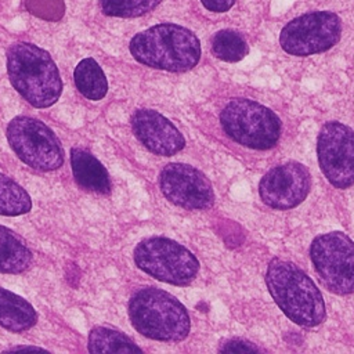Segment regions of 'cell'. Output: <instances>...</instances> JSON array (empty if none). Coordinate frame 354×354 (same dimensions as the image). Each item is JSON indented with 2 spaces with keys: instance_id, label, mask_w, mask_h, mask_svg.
Masks as SVG:
<instances>
[{
  "instance_id": "1",
  "label": "cell",
  "mask_w": 354,
  "mask_h": 354,
  "mask_svg": "<svg viewBox=\"0 0 354 354\" xmlns=\"http://www.w3.org/2000/svg\"><path fill=\"white\" fill-rule=\"evenodd\" d=\"M266 285L277 306L295 324L315 326L325 319V303L313 279L292 261L272 259Z\"/></svg>"
},
{
  "instance_id": "2",
  "label": "cell",
  "mask_w": 354,
  "mask_h": 354,
  "mask_svg": "<svg viewBox=\"0 0 354 354\" xmlns=\"http://www.w3.org/2000/svg\"><path fill=\"white\" fill-rule=\"evenodd\" d=\"M7 72L14 88L35 108H47L61 95L62 80L55 62L32 43L17 41L8 48Z\"/></svg>"
},
{
  "instance_id": "3",
  "label": "cell",
  "mask_w": 354,
  "mask_h": 354,
  "mask_svg": "<svg viewBox=\"0 0 354 354\" xmlns=\"http://www.w3.org/2000/svg\"><path fill=\"white\" fill-rule=\"evenodd\" d=\"M129 48L138 62L169 72H185L201 58L198 37L176 24H159L137 33Z\"/></svg>"
},
{
  "instance_id": "4",
  "label": "cell",
  "mask_w": 354,
  "mask_h": 354,
  "mask_svg": "<svg viewBox=\"0 0 354 354\" xmlns=\"http://www.w3.org/2000/svg\"><path fill=\"white\" fill-rule=\"evenodd\" d=\"M129 317L136 330L153 340L178 342L191 328L185 307L158 288L137 290L129 303Z\"/></svg>"
},
{
  "instance_id": "5",
  "label": "cell",
  "mask_w": 354,
  "mask_h": 354,
  "mask_svg": "<svg viewBox=\"0 0 354 354\" xmlns=\"http://www.w3.org/2000/svg\"><path fill=\"white\" fill-rule=\"evenodd\" d=\"M220 122L227 136L252 149H270L281 136L279 118L249 98L231 100L221 111Z\"/></svg>"
},
{
  "instance_id": "6",
  "label": "cell",
  "mask_w": 354,
  "mask_h": 354,
  "mask_svg": "<svg viewBox=\"0 0 354 354\" xmlns=\"http://www.w3.org/2000/svg\"><path fill=\"white\" fill-rule=\"evenodd\" d=\"M134 261L151 277L173 285H187L198 274V259L183 245L160 236L141 241L134 249Z\"/></svg>"
},
{
  "instance_id": "7",
  "label": "cell",
  "mask_w": 354,
  "mask_h": 354,
  "mask_svg": "<svg viewBox=\"0 0 354 354\" xmlns=\"http://www.w3.org/2000/svg\"><path fill=\"white\" fill-rule=\"evenodd\" d=\"M310 257L324 285L337 295L354 293V242L342 231L318 235Z\"/></svg>"
},
{
  "instance_id": "8",
  "label": "cell",
  "mask_w": 354,
  "mask_h": 354,
  "mask_svg": "<svg viewBox=\"0 0 354 354\" xmlns=\"http://www.w3.org/2000/svg\"><path fill=\"white\" fill-rule=\"evenodd\" d=\"M7 140L17 156L33 169L50 171L64 162V151L58 138L39 119L14 118L7 126Z\"/></svg>"
},
{
  "instance_id": "9",
  "label": "cell",
  "mask_w": 354,
  "mask_h": 354,
  "mask_svg": "<svg viewBox=\"0 0 354 354\" xmlns=\"http://www.w3.org/2000/svg\"><path fill=\"white\" fill-rule=\"evenodd\" d=\"M342 35V21L330 11H314L296 17L279 33L282 50L306 57L333 47Z\"/></svg>"
},
{
  "instance_id": "10",
  "label": "cell",
  "mask_w": 354,
  "mask_h": 354,
  "mask_svg": "<svg viewBox=\"0 0 354 354\" xmlns=\"http://www.w3.org/2000/svg\"><path fill=\"white\" fill-rule=\"evenodd\" d=\"M319 167L326 180L344 189L354 184V130L332 120L324 123L317 140Z\"/></svg>"
},
{
  "instance_id": "11",
  "label": "cell",
  "mask_w": 354,
  "mask_h": 354,
  "mask_svg": "<svg viewBox=\"0 0 354 354\" xmlns=\"http://www.w3.org/2000/svg\"><path fill=\"white\" fill-rule=\"evenodd\" d=\"M162 194L174 205L188 209H207L214 202V192L207 177L184 163H170L159 174Z\"/></svg>"
},
{
  "instance_id": "12",
  "label": "cell",
  "mask_w": 354,
  "mask_h": 354,
  "mask_svg": "<svg viewBox=\"0 0 354 354\" xmlns=\"http://www.w3.org/2000/svg\"><path fill=\"white\" fill-rule=\"evenodd\" d=\"M311 176L299 162H288L272 167L259 183L261 201L277 210H286L300 205L310 192Z\"/></svg>"
},
{
  "instance_id": "13",
  "label": "cell",
  "mask_w": 354,
  "mask_h": 354,
  "mask_svg": "<svg viewBox=\"0 0 354 354\" xmlns=\"http://www.w3.org/2000/svg\"><path fill=\"white\" fill-rule=\"evenodd\" d=\"M131 126L141 144L156 155L170 156L185 145V140L177 127L153 109L136 111L131 118Z\"/></svg>"
},
{
  "instance_id": "14",
  "label": "cell",
  "mask_w": 354,
  "mask_h": 354,
  "mask_svg": "<svg viewBox=\"0 0 354 354\" xmlns=\"http://www.w3.org/2000/svg\"><path fill=\"white\" fill-rule=\"evenodd\" d=\"M71 166L76 183L88 191L108 194L111 191L109 176L102 163L82 148L71 151Z\"/></svg>"
},
{
  "instance_id": "15",
  "label": "cell",
  "mask_w": 354,
  "mask_h": 354,
  "mask_svg": "<svg viewBox=\"0 0 354 354\" xmlns=\"http://www.w3.org/2000/svg\"><path fill=\"white\" fill-rule=\"evenodd\" d=\"M35 308L21 296L0 288V326L11 332H24L36 324Z\"/></svg>"
},
{
  "instance_id": "16",
  "label": "cell",
  "mask_w": 354,
  "mask_h": 354,
  "mask_svg": "<svg viewBox=\"0 0 354 354\" xmlns=\"http://www.w3.org/2000/svg\"><path fill=\"white\" fill-rule=\"evenodd\" d=\"M32 261L30 250L10 230L0 225V272L18 274Z\"/></svg>"
},
{
  "instance_id": "17",
  "label": "cell",
  "mask_w": 354,
  "mask_h": 354,
  "mask_svg": "<svg viewBox=\"0 0 354 354\" xmlns=\"http://www.w3.org/2000/svg\"><path fill=\"white\" fill-rule=\"evenodd\" d=\"M75 83L77 90L88 100L98 101L108 91V82L101 66L93 58L82 59L75 68Z\"/></svg>"
},
{
  "instance_id": "18",
  "label": "cell",
  "mask_w": 354,
  "mask_h": 354,
  "mask_svg": "<svg viewBox=\"0 0 354 354\" xmlns=\"http://www.w3.org/2000/svg\"><path fill=\"white\" fill-rule=\"evenodd\" d=\"M88 351L90 353H141L142 350L136 346L126 335L119 330L105 328V326H95L91 329L88 335Z\"/></svg>"
},
{
  "instance_id": "19",
  "label": "cell",
  "mask_w": 354,
  "mask_h": 354,
  "mask_svg": "<svg viewBox=\"0 0 354 354\" xmlns=\"http://www.w3.org/2000/svg\"><path fill=\"white\" fill-rule=\"evenodd\" d=\"M32 207V201L28 192L14 180L0 173V214L19 216L28 213Z\"/></svg>"
},
{
  "instance_id": "20",
  "label": "cell",
  "mask_w": 354,
  "mask_h": 354,
  "mask_svg": "<svg viewBox=\"0 0 354 354\" xmlns=\"http://www.w3.org/2000/svg\"><path fill=\"white\" fill-rule=\"evenodd\" d=\"M213 54L225 62H238L249 51L243 36L231 29L218 30L212 39Z\"/></svg>"
},
{
  "instance_id": "21",
  "label": "cell",
  "mask_w": 354,
  "mask_h": 354,
  "mask_svg": "<svg viewBox=\"0 0 354 354\" xmlns=\"http://www.w3.org/2000/svg\"><path fill=\"white\" fill-rule=\"evenodd\" d=\"M162 0H101L105 15L119 18H134L153 10Z\"/></svg>"
},
{
  "instance_id": "22",
  "label": "cell",
  "mask_w": 354,
  "mask_h": 354,
  "mask_svg": "<svg viewBox=\"0 0 354 354\" xmlns=\"http://www.w3.org/2000/svg\"><path fill=\"white\" fill-rule=\"evenodd\" d=\"M220 351H228V353H254V351H261L254 343L245 340V339H231L224 342L220 346Z\"/></svg>"
},
{
  "instance_id": "23",
  "label": "cell",
  "mask_w": 354,
  "mask_h": 354,
  "mask_svg": "<svg viewBox=\"0 0 354 354\" xmlns=\"http://www.w3.org/2000/svg\"><path fill=\"white\" fill-rule=\"evenodd\" d=\"M201 3L209 11L224 12V11H228L234 6L235 0H201Z\"/></svg>"
},
{
  "instance_id": "24",
  "label": "cell",
  "mask_w": 354,
  "mask_h": 354,
  "mask_svg": "<svg viewBox=\"0 0 354 354\" xmlns=\"http://www.w3.org/2000/svg\"><path fill=\"white\" fill-rule=\"evenodd\" d=\"M10 350L15 351V350H43V348H40V347H32V346H17V347H12V348H10Z\"/></svg>"
}]
</instances>
